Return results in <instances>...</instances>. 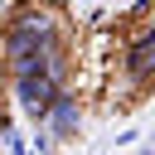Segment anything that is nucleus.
<instances>
[{
    "label": "nucleus",
    "mask_w": 155,
    "mask_h": 155,
    "mask_svg": "<svg viewBox=\"0 0 155 155\" xmlns=\"http://www.w3.org/2000/svg\"><path fill=\"white\" fill-rule=\"evenodd\" d=\"M5 150H10V155H34V150H29V140H24V136H19L15 126L5 131Z\"/></svg>",
    "instance_id": "5"
},
{
    "label": "nucleus",
    "mask_w": 155,
    "mask_h": 155,
    "mask_svg": "<svg viewBox=\"0 0 155 155\" xmlns=\"http://www.w3.org/2000/svg\"><path fill=\"white\" fill-rule=\"evenodd\" d=\"M44 131H48L53 140H78V131H82V102H78L73 92H63V97L48 107V116H44Z\"/></svg>",
    "instance_id": "3"
},
{
    "label": "nucleus",
    "mask_w": 155,
    "mask_h": 155,
    "mask_svg": "<svg viewBox=\"0 0 155 155\" xmlns=\"http://www.w3.org/2000/svg\"><path fill=\"white\" fill-rule=\"evenodd\" d=\"M15 87V102H19V111L34 121V126H44V116H48V107L68 92L58 78H48V73H39V78H19V82H10Z\"/></svg>",
    "instance_id": "2"
},
{
    "label": "nucleus",
    "mask_w": 155,
    "mask_h": 155,
    "mask_svg": "<svg viewBox=\"0 0 155 155\" xmlns=\"http://www.w3.org/2000/svg\"><path fill=\"white\" fill-rule=\"evenodd\" d=\"M29 150H34V155H48V150H53V136H48L44 126H34V136H29Z\"/></svg>",
    "instance_id": "4"
},
{
    "label": "nucleus",
    "mask_w": 155,
    "mask_h": 155,
    "mask_svg": "<svg viewBox=\"0 0 155 155\" xmlns=\"http://www.w3.org/2000/svg\"><path fill=\"white\" fill-rule=\"evenodd\" d=\"M150 5H155V0H140V10H150Z\"/></svg>",
    "instance_id": "6"
},
{
    "label": "nucleus",
    "mask_w": 155,
    "mask_h": 155,
    "mask_svg": "<svg viewBox=\"0 0 155 155\" xmlns=\"http://www.w3.org/2000/svg\"><path fill=\"white\" fill-rule=\"evenodd\" d=\"M53 44H58V19L44 5H19L0 29V53L5 58L34 53V48H53Z\"/></svg>",
    "instance_id": "1"
}]
</instances>
